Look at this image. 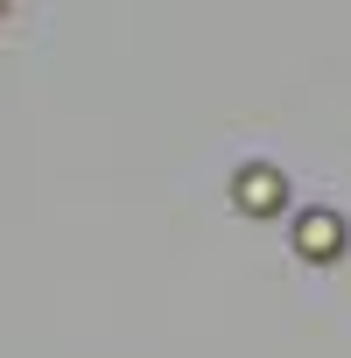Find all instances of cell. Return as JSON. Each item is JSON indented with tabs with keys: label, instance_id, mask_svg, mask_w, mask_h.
Segmentation results:
<instances>
[{
	"label": "cell",
	"instance_id": "obj_2",
	"mask_svg": "<svg viewBox=\"0 0 351 358\" xmlns=\"http://www.w3.org/2000/svg\"><path fill=\"white\" fill-rule=\"evenodd\" d=\"M344 246V232H337V218H323V211H309L302 218V253H337Z\"/></svg>",
	"mask_w": 351,
	"mask_h": 358
},
{
	"label": "cell",
	"instance_id": "obj_1",
	"mask_svg": "<svg viewBox=\"0 0 351 358\" xmlns=\"http://www.w3.org/2000/svg\"><path fill=\"white\" fill-rule=\"evenodd\" d=\"M274 197H281V176H274V169H246V183H239V204H246V211H267Z\"/></svg>",
	"mask_w": 351,
	"mask_h": 358
}]
</instances>
